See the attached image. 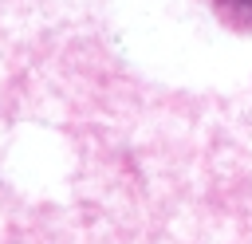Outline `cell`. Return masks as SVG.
<instances>
[]
</instances>
